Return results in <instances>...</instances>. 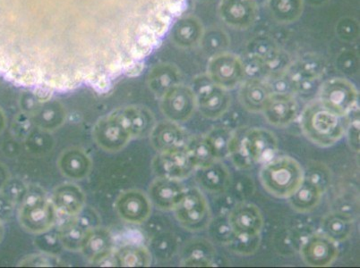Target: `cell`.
Segmentation results:
<instances>
[{
    "label": "cell",
    "mask_w": 360,
    "mask_h": 268,
    "mask_svg": "<svg viewBox=\"0 0 360 268\" xmlns=\"http://www.w3.org/2000/svg\"><path fill=\"white\" fill-rule=\"evenodd\" d=\"M277 152L278 140L270 130L238 128L235 130L228 158L236 168L244 170L270 161Z\"/></svg>",
    "instance_id": "1"
},
{
    "label": "cell",
    "mask_w": 360,
    "mask_h": 268,
    "mask_svg": "<svg viewBox=\"0 0 360 268\" xmlns=\"http://www.w3.org/2000/svg\"><path fill=\"white\" fill-rule=\"evenodd\" d=\"M300 128L314 145L327 148L345 136L346 119L332 112L317 100L307 105L301 113Z\"/></svg>",
    "instance_id": "2"
},
{
    "label": "cell",
    "mask_w": 360,
    "mask_h": 268,
    "mask_svg": "<svg viewBox=\"0 0 360 268\" xmlns=\"http://www.w3.org/2000/svg\"><path fill=\"white\" fill-rule=\"evenodd\" d=\"M262 186L278 199H288L304 181V169L290 156L274 158L264 163L259 173Z\"/></svg>",
    "instance_id": "3"
},
{
    "label": "cell",
    "mask_w": 360,
    "mask_h": 268,
    "mask_svg": "<svg viewBox=\"0 0 360 268\" xmlns=\"http://www.w3.org/2000/svg\"><path fill=\"white\" fill-rule=\"evenodd\" d=\"M199 112L208 119H220L230 110L231 97L228 91L216 85L208 75L196 78L193 83Z\"/></svg>",
    "instance_id": "4"
},
{
    "label": "cell",
    "mask_w": 360,
    "mask_h": 268,
    "mask_svg": "<svg viewBox=\"0 0 360 268\" xmlns=\"http://www.w3.org/2000/svg\"><path fill=\"white\" fill-rule=\"evenodd\" d=\"M173 211L179 223L191 232L205 230L212 218L210 205L198 188L186 189L181 201Z\"/></svg>",
    "instance_id": "5"
},
{
    "label": "cell",
    "mask_w": 360,
    "mask_h": 268,
    "mask_svg": "<svg viewBox=\"0 0 360 268\" xmlns=\"http://www.w3.org/2000/svg\"><path fill=\"white\" fill-rule=\"evenodd\" d=\"M21 203L19 220L25 230L35 234L50 230L55 223L56 210L54 205L50 203L44 195L27 192Z\"/></svg>",
    "instance_id": "6"
},
{
    "label": "cell",
    "mask_w": 360,
    "mask_h": 268,
    "mask_svg": "<svg viewBox=\"0 0 360 268\" xmlns=\"http://www.w3.org/2000/svg\"><path fill=\"white\" fill-rule=\"evenodd\" d=\"M319 100L340 116H348L358 106L359 93L355 85L343 78H332L321 83Z\"/></svg>",
    "instance_id": "7"
},
{
    "label": "cell",
    "mask_w": 360,
    "mask_h": 268,
    "mask_svg": "<svg viewBox=\"0 0 360 268\" xmlns=\"http://www.w3.org/2000/svg\"><path fill=\"white\" fill-rule=\"evenodd\" d=\"M263 64L270 74L284 73L289 69L291 62L286 53L280 50L276 42L268 36H257L247 45V55Z\"/></svg>",
    "instance_id": "8"
},
{
    "label": "cell",
    "mask_w": 360,
    "mask_h": 268,
    "mask_svg": "<svg viewBox=\"0 0 360 268\" xmlns=\"http://www.w3.org/2000/svg\"><path fill=\"white\" fill-rule=\"evenodd\" d=\"M207 72L216 85L227 91L235 89L245 78L241 58L226 51L211 58Z\"/></svg>",
    "instance_id": "9"
},
{
    "label": "cell",
    "mask_w": 360,
    "mask_h": 268,
    "mask_svg": "<svg viewBox=\"0 0 360 268\" xmlns=\"http://www.w3.org/2000/svg\"><path fill=\"white\" fill-rule=\"evenodd\" d=\"M198 109L196 98L192 88L179 84L162 97L160 109L172 122L184 123L193 116Z\"/></svg>",
    "instance_id": "10"
},
{
    "label": "cell",
    "mask_w": 360,
    "mask_h": 268,
    "mask_svg": "<svg viewBox=\"0 0 360 268\" xmlns=\"http://www.w3.org/2000/svg\"><path fill=\"white\" fill-rule=\"evenodd\" d=\"M93 135L96 145L109 152H120L132 138L117 112L98 121Z\"/></svg>",
    "instance_id": "11"
},
{
    "label": "cell",
    "mask_w": 360,
    "mask_h": 268,
    "mask_svg": "<svg viewBox=\"0 0 360 268\" xmlns=\"http://www.w3.org/2000/svg\"><path fill=\"white\" fill-rule=\"evenodd\" d=\"M301 257L307 266L326 267L335 262L339 254L337 243L323 233H314L300 248Z\"/></svg>",
    "instance_id": "12"
},
{
    "label": "cell",
    "mask_w": 360,
    "mask_h": 268,
    "mask_svg": "<svg viewBox=\"0 0 360 268\" xmlns=\"http://www.w3.org/2000/svg\"><path fill=\"white\" fill-rule=\"evenodd\" d=\"M219 15L226 25L238 30H245L257 19L258 6L255 0H221Z\"/></svg>",
    "instance_id": "13"
},
{
    "label": "cell",
    "mask_w": 360,
    "mask_h": 268,
    "mask_svg": "<svg viewBox=\"0 0 360 268\" xmlns=\"http://www.w3.org/2000/svg\"><path fill=\"white\" fill-rule=\"evenodd\" d=\"M155 169L159 177L176 180L188 178L195 171V166L185 148L160 153L155 162Z\"/></svg>",
    "instance_id": "14"
},
{
    "label": "cell",
    "mask_w": 360,
    "mask_h": 268,
    "mask_svg": "<svg viewBox=\"0 0 360 268\" xmlns=\"http://www.w3.org/2000/svg\"><path fill=\"white\" fill-rule=\"evenodd\" d=\"M299 111L294 95L273 93L262 113L271 126L286 127L297 119Z\"/></svg>",
    "instance_id": "15"
},
{
    "label": "cell",
    "mask_w": 360,
    "mask_h": 268,
    "mask_svg": "<svg viewBox=\"0 0 360 268\" xmlns=\"http://www.w3.org/2000/svg\"><path fill=\"white\" fill-rule=\"evenodd\" d=\"M185 192L179 180L159 177L150 186V201L162 210H174Z\"/></svg>",
    "instance_id": "16"
},
{
    "label": "cell",
    "mask_w": 360,
    "mask_h": 268,
    "mask_svg": "<svg viewBox=\"0 0 360 268\" xmlns=\"http://www.w3.org/2000/svg\"><path fill=\"white\" fill-rule=\"evenodd\" d=\"M235 234H261L264 217L257 206L248 201H238L228 215Z\"/></svg>",
    "instance_id": "17"
},
{
    "label": "cell",
    "mask_w": 360,
    "mask_h": 268,
    "mask_svg": "<svg viewBox=\"0 0 360 268\" xmlns=\"http://www.w3.org/2000/svg\"><path fill=\"white\" fill-rule=\"evenodd\" d=\"M152 202L139 191H129L117 199L116 208L121 218L129 223L141 224L150 217Z\"/></svg>",
    "instance_id": "18"
},
{
    "label": "cell",
    "mask_w": 360,
    "mask_h": 268,
    "mask_svg": "<svg viewBox=\"0 0 360 268\" xmlns=\"http://www.w3.org/2000/svg\"><path fill=\"white\" fill-rule=\"evenodd\" d=\"M271 94L264 79L248 78L242 81L238 91V100L241 106L248 112L262 113Z\"/></svg>",
    "instance_id": "19"
},
{
    "label": "cell",
    "mask_w": 360,
    "mask_h": 268,
    "mask_svg": "<svg viewBox=\"0 0 360 268\" xmlns=\"http://www.w3.org/2000/svg\"><path fill=\"white\" fill-rule=\"evenodd\" d=\"M150 135L153 148L160 153L185 148L186 146L185 133L178 123L172 121L155 124Z\"/></svg>",
    "instance_id": "20"
},
{
    "label": "cell",
    "mask_w": 360,
    "mask_h": 268,
    "mask_svg": "<svg viewBox=\"0 0 360 268\" xmlns=\"http://www.w3.org/2000/svg\"><path fill=\"white\" fill-rule=\"evenodd\" d=\"M196 180L205 192L215 195L228 191L231 185L230 169L221 160L205 168H198Z\"/></svg>",
    "instance_id": "21"
},
{
    "label": "cell",
    "mask_w": 360,
    "mask_h": 268,
    "mask_svg": "<svg viewBox=\"0 0 360 268\" xmlns=\"http://www.w3.org/2000/svg\"><path fill=\"white\" fill-rule=\"evenodd\" d=\"M117 113L131 137L146 136L155 126V116L146 107L131 106L117 111Z\"/></svg>",
    "instance_id": "22"
},
{
    "label": "cell",
    "mask_w": 360,
    "mask_h": 268,
    "mask_svg": "<svg viewBox=\"0 0 360 268\" xmlns=\"http://www.w3.org/2000/svg\"><path fill=\"white\" fill-rule=\"evenodd\" d=\"M112 245V237L105 229H90L81 250L91 262L99 264L104 258L110 256Z\"/></svg>",
    "instance_id": "23"
},
{
    "label": "cell",
    "mask_w": 360,
    "mask_h": 268,
    "mask_svg": "<svg viewBox=\"0 0 360 268\" xmlns=\"http://www.w3.org/2000/svg\"><path fill=\"white\" fill-rule=\"evenodd\" d=\"M58 166L62 174L67 177L82 180L89 175L91 161L84 150L73 148L62 153Z\"/></svg>",
    "instance_id": "24"
},
{
    "label": "cell",
    "mask_w": 360,
    "mask_h": 268,
    "mask_svg": "<svg viewBox=\"0 0 360 268\" xmlns=\"http://www.w3.org/2000/svg\"><path fill=\"white\" fill-rule=\"evenodd\" d=\"M215 248L205 239L191 241L184 250L181 264L183 267H207L214 266Z\"/></svg>",
    "instance_id": "25"
},
{
    "label": "cell",
    "mask_w": 360,
    "mask_h": 268,
    "mask_svg": "<svg viewBox=\"0 0 360 268\" xmlns=\"http://www.w3.org/2000/svg\"><path fill=\"white\" fill-rule=\"evenodd\" d=\"M85 196L83 191L77 185L67 184L55 189L53 205L61 213L75 215L83 210Z\"/></svg>",
    "instance_id": "26"
},
{
    "label": "cell",
    "mask_w": 360,
    "mask_h": 268,
    "mask_svg": "<svg viewBox=\"0 0 360 268\" xmlns=\"http://www.w3.org/2000/svg\"><path fill=\"white\" fill-rule=\"evenodd\" d=\"M322 233L335 243L348 240L354 231V222L345 212L335 211L327 214L321 223Z\"/></svg>",
    "instance_id": "27"
},
{
    "label": "cell",
    "mask_w": 360,
    "mask_h": 268,
    "mask_svg": "<svg viewBox=\"0 0 360 268\" xmlns=\"http://www.w3.org/2000/svg\"><path fill=\"white\" fill-rule=\"evenodd\" d=\"M32 122L44 130H53L64 123L65 111L64 107L56 101H48L36 107L31 114Z\"/></svg>",
    "instance_id": "28"
},
{
    "label": "cell",
    "mask_w": 360,
    "mask_h": 268,
    "mask_svg": "<svg viewBox=\"0 0 360 268\" xmlns=\"http://www.w3.org/2000/svg\"><path fill=\"white\" fill-rule=\"evenodd\" d=\"M204 34L201 22L195 16L179 19L173 26L172 36L176 44L188 48L200 42Z\"/></svg>",
    "instance_id": "29"
},
{
    "label": "cell",
    "mask_w": 360,
    "mask_h": 268,
    "mask_svg": "<svg viewBox=\"0 0 360 268\" xmlns=\"http://www.w3.org/2000/svg\"><path fill=\"white\" fill-rule=\"evenodd\" d=\"M180 79L181 75L178 68L172 65H162L150 74L149 85L153 93L162 98L173 87L180 84Z\"/></svg>",
    "instance_id": "30"
},
{
    "label": "cell",
    "mask_w": 360,
    "mask_h": 268,
    "mask_svg": "<svg viewBox=\"0 0 360 268\" xmlns=\"http://www.w3.org/2000/svg\"><path fill=\"white\" fill-rule=\"evenodd\" d=\"M322 196L319 189L304 179L299 189L288 199L294 210L300 213H309L319 206Z\"/></svg>",
    "instance_id": "31"
},
{
    "label": "cell",
    "mask_w": 360,
    "mask_h": 268,
    "mask_svg": "<svg viewBox=\"0 0 360 268\" xmlns=\"http://www.w3.org/2000/svg\"><path fill=\"white\" fill-rule=\"evenodd\" d=\"M271 18L281 24H290L302 15L304 0H267Z\"/></svg>",
    "instance_id": "32"
},
{
    "label": "cell",
    "mask_w": 360,
    "mask_h": 268,
    "mask_svg": "<svg viewBox=\"0 0 360 268\" xmlns=\"http://www.w3.org/2000/svg\"><path fill=\"white\" fill-rule=\"evenodd\" d=\"M326 64L322 58L316 55H307L295 63H291L289 72L293 79L296 78H315L321 79L325 74Z\"/></svg>",
    "instance_id": "33"
},
{
    "label": "cell",
    "mask_w": 360,
    "mask_h": 268,
    "mask_svg": "<svg viewBox=\"0 0 360 268\" xmlns=\"http://www.w3.org/2000/svg\"><path fill=\"white\" fill-rule=\"evenodd\" d=\"M185 149L195 168H202L219 160L205 136H195L186 143Z\"/></svg>",
    "instance_id": "34"
},
{
    "label": "cell",
    "mask_w": 360,
    "mask_h": 268,
    "mask_svg": "<svg viewBox=\"0 0 360 268\" xmlns=\"http://www.w3.org/2000/svg\"><path fill=\"white\" fill-rule=\"evenodd\" d=\"M114 256L117 266L123 267H145L152 263L149 250L140 245H126L120 248Z\"/></svg>",
    "instance_id": "35"
},
{
    "label": "cell",
    "mask_w": 360,
    "mask_h": 268,
    "mask_svg": "<svg viewBox=\"0 0 360 268\" xmlns=\"http://www.w3.org/2000/svg\"><path fill=\"white\" fill-rule=\"evenodd\" d=\"M89 230L90 229L86 228L85 225H82L79 222L64 225L58 232V240H60V244L65 250L71 251L81 250L84 239Z\"/></svg>",
    "instance_id": "36"
},
{
    "label": "cell",
    "mask_w": 360,
    "mask_h": 268,
    "mask_svg": "<svg viewBox=\"0 0 360 268\" xmlns=\"http://www.w3.org/2000/svg\"><path fill=\"white\" fill-rule=\"evenodd\" d=\"M234 132L235 130L228 128L221 124L206 134V139L208 140L219 160L228 158Z\"/></svg>",
    "instance_id": "37"
},
{
    "label": "cell",
    "mask_w": 360,
    "mask_h": 268,
    "mask_svg": "<svg viewBox=\"0 0 360 268\" xmlns=\"http://www.w3.org/2000/svg\"><path fill=\"white\" fill-rule=\"evenodd\" d=\"M202 50L206 53L215 55L224 53L230 45V39L227 34L219 28H212L204 32L201 39Z\"/></svg>",
    "instance_id": "38"
},
{
    "label": "cell",
    "mask_w": 360,
    "mask_h": 268,
    "mask_svg": "<svg viewBox=\"0 0 360 268\" xmlns=\"http://www.w3.org/2000/svg\"><path fill=\"white\" fill-rule=\"evenodd\" d=\"M304 179L315 186L323 194L332 184V172L328 166L323 163L315 162L307 170H304Z\"/></svg>",
    "instance_id": "39"
},
{
    "label": "cell",
    "mask_w": 360,
    "mask_h": 268,
    "mask_svg": "<svg viewBox=\"0 0 360 268\" xmlns=\"http://www.w3.org/2000/svg\"><path fill=\"white\" fill-rule=\"evenodd\" d=\"M261 245V234H234L231 243L227 245L232 253L240 256H251Z\"/></svg>",
    "instance_id": "40"
},
{
    "label": "cell",
    "mask_w": 360,
    "mask_h": 268,
    "mask_svg": "<svg viewBox=\"0 0 360 268\" xmlns=\"http://www.w3.org/2000/svg\"><path fill=\"white\" fill-rule=\"evenodd\" d=\"M208 230L215 243L226 245V246L231 243L235 234L228 220V217H220V215H216L215 218H212L208 225Z\"/></svg>",
    "instance_id": "41"
},
{
    "label": "cell",
    "mask_w": 360,
    "mask_h": 268,
    "mask_svg": "<svg viewBox=\"0 0 360 268\" xmlns=\"http://www.w3.org/2000/svg\"><path fill=\"white\" fill-rule=\"evenodd\" d=\"M178 247V240L174 234L170 233L160 234L153 241V248L156 256L163 260L174 256Z\"/></svg>",
    "instance_id": "42"
},
{
    "label": "cell",
    "mask_w": 360,
    "mask_h": 268,
    "mask_svg": "<svg viewBox=\"0 0 360 268\" xmlns=\"http://www.w3.org/2000/svg\"><path fill=\"white\" fill-rule=\"evenodd\" d=\"M264 80L269 86L271 93L295 94V83L288 70L284 73L268 75Z\"/></svg>",
    "instance_id": "43"
},
{
    "label": "cell",
    "mask_w": 360,
    "mask_h": 268,
    "mask_svg": "<svg viewBox=\"0 0 360 268\" xmlns=\"http://www.w3.org/2000/svg\"><path fill=\"white\" fill-rule=\"evenodd\" d=\"M346 119L347 139L350 148L354 152H359V109L356 106L354 109L350 111Z\"/></svg>",
    "instance_id": "44"
},
{
    "label": "cell",
    "mask_w": 360,
    "mask_h": 268,
    "mask_svg": "<svg viewBox=\"0 0 360 268\" xmlns=\"http://www.w3.org/2000/svg\"><path fill=\"white\" fill-rule=\"evenodd\" d=\"M255 185L250 176L241 175L235 180L231 194L238 201H244L254 194Z\"/></svg>",
    "instance_id": "45"
},
{
    "label": "cell",
    "mask_w": 360,
    "mask_h": 268,
    "mask_svg": "<svg viewBox=\"0 0 360 268\" xmlns=\"http://www.w3.org/2000/svg\"><path fill=\"white\" fill-rule=\"evenodd\" d=\"M237 199L234 197V195L231 192L228 191L221 192V194H217V197L214 199V207L216 215H220V217H228V215L231 213V211L235 207V205L238 203Z\"/></svg>",
    "instance_id": "46"
},
{
    "label": "cell",
    "mask_w": 360,
    "mask_h": 268,
    "mask_svg": "<svg viewBox=\"0 0 360 268\" xmlns=\"http://www.w3.org/2000/svg\"><path fill=\"white\" fill-rule=\"evenodd\" d=\"M293 81L294 83H295V94H299L301 97L309 98L319 93L321 85L320 79H315V78H296Z\"/></svg>",
    "instance_id": "47"
},
{
    "label": "cell",
    "mask_w": 360,
    "mask_h": 268,
    "mask_svg": "<svg viewBox=\"0 0 360 268\" xmlns=\"http://www.w3.org/2000/svg\"><path fill=\"white\" fill-rule=\"evenodd\" d=\"M336 32L342 41L355 40L359 34L358 22L352 18H342L336 26Z\"/></svg>",
    "instance_id": "48"
},
{
    "label": "cell",
    "mask_w": 360,
    "mask_h": 268,
    "mask_svg": "<svg viewBox=\"0 0 360 268\" xmlns=\"http://www.w3.org/2000/svg\"><path fill=\"white\" fill-rule=\"evenodd\" d=\"M337 67L342 73L352 75L359 70L358 57L350 51L343 52L337 60Z\"/></svg>",
    "instance_id": "49"
},
{
    "label": "cell",
    "mask_w": 360,
    "mask_h": 268,
    "mask_svg": "<svg viewBox=\"0 0 360 268\" xmlns=\"http://www.w3.org/2000/svg\"><path fill=\"white\" fill-rule=\"evenodd\" d=\"M5 188V196L11 202H22L24 199L27 189L25 186L22 184L18 180H14V181H8L4 186Z\"/></svg>",
    "instance_id": "50"
},
{
    "label": "cell",
    "mask_w": 360,
    "mask_h": 268,
    "mask_svg": "<svg viewBox=\"0 0 360 268\" xmlns=\"http://www.w3.org/2000/svg\"><path fill=\"white\" fill-rule=\"evenodd\" d=\"M47 134L44 133L35 132L28 136L27 143L34 150H47L48 147L50 146L51 140L48 138Z\"/></svg>",
    "instance_id": "51"
},
{
    "label": "cell",
    "mask_w": 360,
    "mask_h": 268,
    "mask_svg": "<svg viewBox=\"0 0 360 268\" xmlns=\"http://www.w3.org/2000/svg\"><path fill=\"white\" fill-rule=\"evenodd\" d=\"M221 119H224V123H222V126L228 127V128L231 130L238 129V123L240 122V116H238V114L230 113V110H229Z\"/></svg>",
    "instance_id": "52"
},
{
    "label": "cell",
    "mask_w": 360,
    "mask_h": 268,
    "mask_svg": "<svg viewBox=\"0 0 360 268\" xmlns=\"http://www.w3.org/2000/svg\"><path fill=\"white\" fill-rule=\"evenodd\" d=\"M34 258L36 260H32V261H30V262L22 263V264H27V266H36V267L51 266V264H52L51 257L38 256Z\"/></svg>",
    "instance_id": "53"
},
{
    "label": "cell",
    "mask_w": 360,
    "mask_h": 268,
    "mask_svg": "<svg viewBox=\"0 0 360 268\" xmlns=\"http://www.w3.org/2000/svg\"><path fill=\"white\" fill-rule=\"evenodd\" d=\"M11 210V201L6 196L0 195V217H6Z\"/></svg>",
    "instance_id": "54"
},
{
    "label": "cell",
    "mask_w": 360,
    "mask_h": 268,
    "mask_svg": "<svg viewBox=\"0 0 360 268\" xmlns=\"http://www.w3.org/2000/svg\"><path fill=\"white\" fill-rule=\"evenodd\" d=\"M8 181V172L4 166L0 164V189L4 188Z\"/></svg>",
    "instance_id": "55"
},
{
    "label": "cell",
    "mask_w": 360,
    "mask_h": 268,
    "mask_svg": "<svg viewBox=\"0 0 360 268\" xmlns=\"http://www.w3.org/2000/svg\"><path fill=\"white\" fill-rule=\"evenodd\" d=\"M6 126V116L3 111L0 109V133L3 132Z\"/></svg>",
    "instance_id": "56"
},
{
    "label": "cell",
    "mask_w": 360,
    "mask_h": 268,
    "mask_svg": "<svg viewBox=\"0 0 360 268\" xmlns=\"http://www.w3.org/2000/svg\"><path fill=\"white\" fill-rule=\"evenodd\" d=\"M307 1L309 2L310 5L319 6L326 4L329 0H307Z\"/></svg>",
    "instance_id": "57"
},
{
    "label": "cell",
    "mask_w": 360,
    "mask_h": 268,
    "mask_svg": "<svg viewBox=\"0 0 360 268\" xmlns=\"http://www.w3.org/2000/svg\"><path fill=\"white\" fill-rule=\"evenodd\" d=\"M3 235H4V227H3L1 219H0V241H2Z\"/></svg>",
    "instance_id": "58"
},
{
    "label": "cell",
    "mask_w": 360,
    "mask_h": 268,
    "mask_svg": "<svg viewBox=\"0 0 360 268\" xmlns=\"http://www.w3.org/2000/svg\"><path fill=\"white\" fill-rule=\"evenodd\" d=\"M199 1L208 2V1H212V0H199Z\"/></svg>",
    "instance_id": "59"
}]
</instances>
